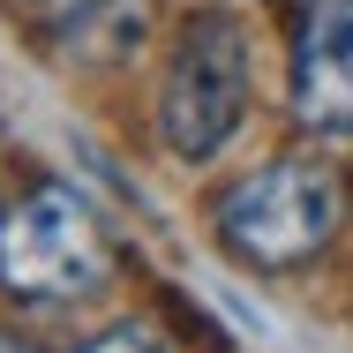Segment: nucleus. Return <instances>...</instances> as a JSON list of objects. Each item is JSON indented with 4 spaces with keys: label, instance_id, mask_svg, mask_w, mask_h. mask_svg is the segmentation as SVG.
Here are the masks:
<instances>
[{
    "label": "nucleus",
    "instance_id": "f257e3e1",
    "mask_svg": "<svg viewBox=\"0 0 353 353\" xmlns=\"http://www.w3.org/2000/svg\"><path fill=\"white\" fill-rule=\"evenodd\" d=\"M339 218H346V188H339L331 165H316V158H271L263 173H248L241 188H225L218 241L241 263H256V271H293V263H308V256L331 248Z\"/></svg>",
    "mask_w": 353,
    "mask_h": 353
},
{
    "label": "nucleus",
    "instance_id": "f03ea898",
    "mask_svg": "<svg viewBox=\"0 0 353 353\" xmlns=\"http://www.w3.org/2000/svg\"><path fill=\"white\" fill-rule=\"evenodd\" d=\"M241 113H248V30L225 8H203V15H188L181 53L165 68L158 128L173 143V158L203 165V158H218L233 143Z\"/></svg>",
    "mask_w": 353,
    "mask_h": 353
},
{
    "label": "nucleus",
    "instance_id": "7ed1b4c3",
    "mask_svg": "<svg viewBox=\"0 0 353 353\" xmlns=\"http://www.w3.org/2000/svg\"><path fill=\"white\" fill-rule=\"evenodd\" d=\"M113 271L98 218L68 188H30L0 218V285L15 301H83Z\"/></svg>",
    "mask_w": 353,
    "mask_h": 353
},
{
    "label": "nucleus",
    "instance_id": "20e7f679",
    "mask_svg": "<svg viewBox=\"0 0 353 353\" xmlns=\"http://www.w3.org/2000/svg\"><path fill=\"white\" fill-rule=\"evenodd\" d=\"M293 113L323 136H353V0H308L293 53Z\"/></svg>",
    "mask_w": 353,
    "mask_h": 353
},
{
    "label": "nucleus",
    "instance_id": "39448f33",
    "mask_svg": "<svg viewBox=\"0 0 353 353\" xmlns=\"http://www.w3.org/2000/svg\"><path fill=\"white\" fill-rule=\"evenodd\" d=\"M83 353H165L158 331H143V323H113V331H98Z\"/></svg>",
    "mask_w": 353,
    "mask_h": 353
},
{
    "label": "nucleus",
    "instance_id": "423d86ee",
    "mask_svg": "<svg viewBox=\"0 0 353 353\" xmlns=\"http://www.w3.org/2000/svg\"><path fill=\"white\" fill-rule=\"evenodd\" d=\"M0 353H30V346H8V339H0Z\"/></svg>",
    "mask_w": 353,
    "mask_h": 353
}]
</instances>
